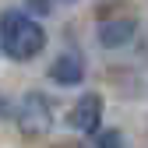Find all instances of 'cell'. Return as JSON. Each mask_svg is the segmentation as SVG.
<instances>
[{"label": "cell", "instance_id": "obj_1", "mask_svg": "<svg viewBox=\"0 0 148 148\" xmlns=\"http://www.w3.org/2000/svg\"><path fill=\"white\" fill-rule=\"evenodd\" d=\"M0 49H4L11 60H18V64L35 60L46 49V32H42V25L35 21L28 11L11 7V11L0 14Z\"/></svg>", "mask_w": 148, "mask_h": 148}, {"label": "cell", "instance_id": "obj_2", "mask_svg": "<svg viewBox=\"0 0 148 148\" xmlns=\"http://www.w3.org/2000/svg\"><path fill=\"white\" fill-rule=\"evenodd\" d=\"M14 120H18V131L21 134L42 138L53 127V102L42 95V92H28V95H21V102H18Z\"/></svg>", "mask_w": 148, "mask_h": 148}, {"label": "cell", "instance_id": "obj_3", "mask_svg": "<svg viewBox=\"0 0 148 148\" xmlns=\"http://www.w3.org/2000/svg\"><path fill=\"white\" fill-rule=\"evenodd\" d=\"M99 120H102V95L99 92H85V95L67 109V127L78 131V134L99 131Z\"/></svg>", "mask_w": 148, "mask_h": 148}, {"label": "cell", "instance_id": "obj_4", "mask_svg": "<svg viewBox=\"0 0 148 148\" xmlns=\"http://www.w3.org/2000/svg\"><path fill=\"white\" fill-rule=\"evenodd\" d=\"M49 78H53V85H60V88L81 85V81H85V60H81V53L64 49L60 57L49 64Z\"/></svg>", "mask_w": 148, "mask_h": 148}, {"label": "cell", "instance_id": "obj_5", "mask_svg": "<svg viewBox=\"0 0 148 148\" xmlns=\"http://www.w3.org/2000/svg\"><path fill=\"white\" fill-rule=\"evenodd\" d=\"M134 32H138V21L131 14H123V18H106V21L99 25V42L109 46V49H120L134 39Z\"/></svg>", "mask_w": 148, "mask_h": 148}, {"label": "cell", "instance_id": "obj_6", "mask_svg": "<svg viewBox=\"0 0 148 148\" xmlns=\"http://www.w3.org/2000/svg\"><path fill=\"white\" fill-rule=\"evenodd\" d=\"M95 145L99 148H123V138H120V131H102V134H95Z\"/></svg>", "mask_w": 148, "mask_h": 148}]
</instances>
